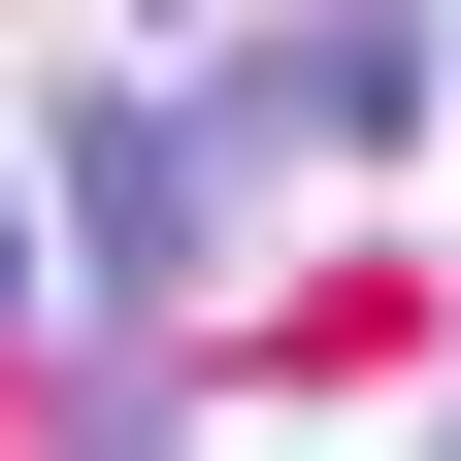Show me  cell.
I'll return each mask as SVG.
<instances>
[{
    "instance_id": "obj_1",
    "label": "cell",
    "mask_w": 461,
    "mask_h": 461,
    "mask_svg": "<svg viewBox=\"0 0 461 461\" xmlns=\"http://www.w3.org/2000/svg\"><path fill=\"white\" fill-rule=\"evenodd\" d=\"M67 264H99L132 330L230 264V132H198V99H99V132H67Z\"/></svg>"
},
{
    "instance_id": "obj_2",
    "label": "cell",
    "mask_w": 461,
    "mask_h": 461,
    "mask_svg": "<svg viewBox=\"0 0 461 461\" xmlns=\"http://www.w3.org/2000/svg\"><path fill=\"white\" fill-rule=\"evenodd\" d=\"M264 99H297V132H429V33H395V0H264Z\"/></svg>"
},
{
    "instance_id": "obj_3",
    "label": "cell",
    "mask_w": 461,
    "mask_h": 461,
    "mask_svg": "<svg viewBox=\"0 0 461 461\" xmlns=\"http://www.w3.org/2000/svg\"><path fill=\"white\" fill-rule=\"evenodd\" d=\"M0 297H33V198H0Z\"/></svg>"
}]
</instances>
